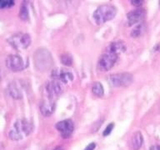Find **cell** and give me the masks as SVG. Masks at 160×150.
Wrapping results in <instances>:
<instances>
[{"label":"cell","instance_id":"4316f807","mask_svg":"<svg viewBox=\"0 0 160 150\" xmlns=\"http://www.w3.org/2000/svg\"><path fill=\"white\" fill-rule=\"evenodd\" d=\"M0 80H1V75H0Z\"/></svg>","mask_w":160,"mask_h":150},{"label":"cell","instance_id":"ac0fdd59","mask_svg":"<svg viewBox=\"0 0 160 150\" xmlns=\"http://www.w3.org/2000/svg\"><path fill=\"white\" fill-rule=\"evenodd\" d=\"M145 28H146V27H145L144 23H140V24L137 25V26L132 30V32H131V36L133 38L139 37V36H141V35L144 32Z\"/></svg>","mask_w":160,"mask_h":150},{"label":"cell","instance_id":"277c9868","mask_svg":"<svg viewBox=\"0 0 160 150\" xmlns=\"http://www.w3.org/2000/svg\"><path fill=\"white\" fill-rule=\"evenodd\" d=\"M9 44L17 50H23L28 48L31 43V38L28 33L18 32L12 35L8 39Z\"/></svg>","mask_w":160,"mask_h":150},{"label":"cell","instance_id":"cb8c5ba5","mask_svg":"<svg viewBox=\"0 0 160 150\" xmlns=\"http://www.w3.org/2000/svg\"><path fill=\"white\" fill-rule=\"evenodd\" d=\"M150 150H160V145H152L150 148Z\"/></svg>","mask_w":160,"mask_h":150},{"label":"cell","instance_id":"6da1fadb","mask_svg":"<svg viewBox=\"0 0 160 150\" xmlns=\"http://www.w3.org/2000/svg\"><path fill=\"white\" fill-rule=\"evenodd\" d=\"M32 126L28 120L18 119L14 122L12 128L9 131L8 136L12 141H19L28 137L32 132Z\"/></svg>","mask_w":160,"mask_h":150},{"label":"cell","instance_id":"5b68a950","mask_svg":"<svg viewBox=\"0 0 160 150\" xmlns=\"http://www.w3.org/2000/svg\"><path fill=\"white\" fill-rule=\"evenodd\" d=\"M133 81L132 74L128 72H120L109 76V82L112 86L116 88L129 86Z\"/></svg>","mask_w":160,"mask_h":150},{"label":"cell","instance_id":"e0dca14e","mask_svg":"<svg viewBox=\"0 0 160 150\" xmlns=\"http://www.w3.org/2000/svg\"><path fill=\"white\" fill-rule=\"evenodd\" d=\"M19 18L23 21H27L29 18V12H28V8L26 2H22V6L19 10Z\"/></svg>","mask_w":160,"mask_h":150},{"label":"cell","instance_id":"ba28073f","mask_svg":"<svg viewBox=\"0 0 160 150\" xmlns=\"http://www.w3.org/2000/svg\"><path fill=\"white\" fill-rule=\"evenodd\" d=\"M52 78L54 80H58L62 83H68L73 79V75L69 70L62 68H56L52 71Z\"/></svg>","mask_w":160,"mask_h":150},{"label":"cell","instance_id":"2e32d148","mask_svg":"<svg viewBox=\"0 0 160 150\" xmlns=\"http://www.w3.org/2000/svg\"><path fill=\"white\" fill-rule=\"evenodd\" d=\"M92 93L97 96V97H102L104 94V89L102 85L100 82H94L92 86Z\"/></svg>","mask_w":160,"mask_h":150},{"label":"cell","instance_id":"7a4b0ae2","mask_svg":"<svg viewBox=\"0 0 160 150\" xmlns=\"http://www.w3.org/2000/svg\"><path fill=\"white\" fill-rule=\"evenodd\" d=\"M33 62L37 70L40 72H46L53 65V59L50 52L45 48H39L33 55Z\"/></svg>","mask_w":160,"mask_h":150},{"label":"cell","instance_id":"d4e9b609","mask_svg":"<svg viewBox=\"0 0 160 150\" xmlns=\"http://www.w3.org/2000/svg\"><path fill=\"white\" fill-rule=\"evenodd\" d=\"M54 150H63L62 147H57L56 148H54Z\"/></svg>","mask_w":160,"mask_h":150},{"label":"cell","instance_id":"ffe728a7","mask_svg":"<svg viewBox=\"0 0 160 150\" xmlns=\"http://www.w3.org/2000/svg\"><path fill=\"white\" fill-rule=\"evenodd\" d=\"M13 4H14V2L11 0H0V8H10Z\"/></svg>","mask_w":160,"mask_h":150},{"label":"cell","instance_id":"7402d4cb","mask_svg":"<svg viewBox=\"0 0 160 150\" xmlns=\"http://www.w3.org/2000/svg\"><path fill=\"white\" fill-rule=\"evenodd\" d=\"M95 146H96V144H95L94 142H92V143H90V144L88 145L87 147L85 148L84 150H94Z\"/></svg>","mask_w":160,"mask_h":150},{"label":"cell","instance_id":"603a6c76","mask_svg":"<svg viewBox=\"0 0 160 150\" xmlns=\"http://www.w3.org/2000/svg\"><path fill=\"white\" fill-rule=\"evenodd\" d=\"M131 2H132V5H134L136 7H138V6H140V5L142 4V1H132Z\"/></svg>","mask_w":160,"mask_h":150},{"label":"cell","instance_id":"52a82bcc","mask_svg":"<svg viewBox=\"0 0 160 150\" xmlns=\"http://www.w3.org/2000/svg\"><path fill=\"white\" fill-rule=\"evenodd\" d=\"M45 91H46V95L48 98H55L58 97L63 92V87L62 83L58 80H52L47 83L45 87Z\"/></svg>","mask_w":160,"mask_h":150},{"label":"cell","instance_id":"9a60e30c","mask_svg":"<svg viewBox=\"0 0 160 150\" xmlns=\"http://www.w3.org/2000/svg\"><path fill=\"white\" fill-rule=\"evenodd\" d=\"M126 49V46L122 42H112L111 44L108 48V52H114L116 54H119L123 52Z\"/></svg>","mask_w":160,"mask_h":150},{"label":"cell","instance_id":"4fadbf2b","mask_svg":"<svg viewBox=\"0 0 160 150\" xmlns=\"http://www.w3.org/2000/svg\"><path fill=\"white\" fill-rule=\"evenodd\" d=\"M143 142V137L140 132H136L132 134L130 140V146L132 150H138L142 147Z\"/></svg>","mask_w":160,"mask_h":150},{"label":"cell","instance_id":"3957f363","mask_svg":"<svg viewBox=\"0 0 160 150\" xmlns=\"http://www.w3.org/2000/svg\"><path fill=\"white\" fill-rule=\"evenodd\" d=\"M117 9L114 6L109 4L101 5L93 12V19L98 24H102L112 20L116 16Z\"/></svg>","mask_w":160,"mask_h":150},{"label":"cell","instance_id":"484cf974","mask_svg":"<svg viewBox=\"0 0 160 150\" xmlns=\"http://www.w3.org/2000/svg\"><path fill=\"white\" fill-rule=\"evenodd\" d=\"M2 144L1 143V142H0V150L2 149Z\"/></svg>","mask_w":160,"mask_h":150},{"label":"cell","instance_id":"44dd1931","mask_svg":"<svg viewBox=\"0 0 160 150\" xmlns=\"http://www.w3.org/2000/svg\"><path fill=\"white\" fill-rule=\"evenodd\" d=\"M113 123H110L109 125H108V127L105 128L104 132H103V136H108V135H109L112 132V128H113Z\"/></svg>","mask_w":160,"mask_h":150},{"label":"cell","instance_id":"9c48e42d","mask_svg":"<svg viewBox=\"0 0 160 150\" xmlns=\"http://www.w3.org/2000/svg\"><path fill=\"white\" fill-rule=\"evenodd\" d=\"M6 66L12 72H18L24 68V62L18 55H9L6 58Z\"/></svg>","mask_w":160,"mask_h":150},{"label":"cell","instance_id":"8fae6325","mask_svg":"<svg viewBox=\"0 0 160 150\" xmlns=\"http://www.w3.org/2000/svg\"><path fill=\"white\" fill-rule=\"evenodd\" d=\"M56 108L55 101L52 98H47V99L42 100L39 105L40 112L44 117H48L50 115L53 113Z\"/></svg>","mask_w":160,"mask_h":150},{"label":"cell","instance_id":"d6986e66","mask_svg":"<svg viewBox=\"0 0 160 150\" xmlns=\"http://www.w3.org/2000/svg\"><path fill=\"white\" fill-rule=\"evenodd\" d=\"M61 61L64 65L66 66H70V65L72 64V59L71 56L69 54H68V53H65V54H62L61 56Z\"/></svg>","mask_w":160,"mask_h":150},{"label":"cell","instance_id":"7c38bea8","mask_svg":"<svg viewBox=\"0 0 160 150\" xmlns=\"http://www.w3.org/2000/svg\"><path fill=\"white\" fill-rule=\"evenodd\" d=\"M145 11L142 8H137V9L132 10L128 12L127 18L128 22L129 25H133L138 23L144 18Z\"/></svg>","mask_w":160,"mask_h":150},{"label":"cell","instance_id":"8992f818","mask_svg":"<svg viewBox=\"0 0 160 150\" xmlns=\"http://www.w3.org/2000/svg\"><path fill=\"white\" fill-rule=\"evenodd\" d=\"M118 57V55L114 52L108 51L99 58L98 62V67L102 71H108L113 67V65L117 61Z\"/></svg>","mask_w":160,"mask_h":150},{"label":"cell","instance_id":"83f0119b","mask_svg":"<svg viewBox=\"0 0 160 150\" xmlns=\"http://www.w3.org/2000/svg\"><path fill=\"white\" fill-rule=\"evenodd\" d=\"M159 4H160V2H159Z\"/></svg>","mask_w":160,"mask_h":150},{"label":"cell","instance_id":"30bf717a","mask_svg":"<svg viewBox=\"0 0 160 150\" xmlns=\"http://www.w3.org/2000/svg\"><path fill=\"white\" fill-rule=\"evenodd\" d=\"M56 128L61 133L62 137L64 138H68L72 135L74 130V124L72 120L65 119L60 121L56 124Z\"/></svg>","mask_w":160,"mask_h":150},{"label":"cell","instance_id":"5bb4252c","mask_svg":"<svg viewBox=\"0 0 160 150\" xmlns=\"http://www.w3.org/2000/svg\"><path fill=\"white\" fill-rule=\"evenodd\" d=\"M8 94L14 99H20L22 98V90L16 82H12L8 85Z\"/></svg>","mask_w":160,"mask_h":150}]
</instances>
